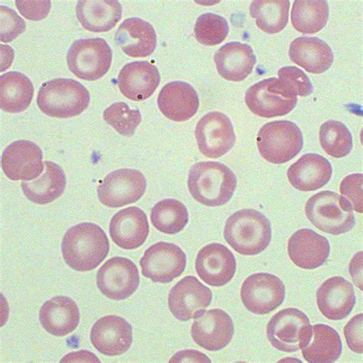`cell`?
<instances>
[{"label": "cell", "instance_id": "obj_1", "mask_svg": "<svg viewBox=\"0 0 363 363\" xmlns=\"http://www.w3.org/2000/svg\"><path fill=\"white\" fill-rule=\"evenodd\" d=\"M109 250L106 233L99 225L91 223H80L69 228L62 243L65 263L81 272L96 269L106 259Z\"/></svg>", "mask_w": 363, "mask_h": 363}, {"label": "cell", "instance_id": "obj_2", "mask_svg": "<svg viewBox=\"0 0 363 363\" xmlns=\"http://www.w3.org/2000/svg\"><path fill=\"white\" fill-rule=\"evenodd\" d=\"M188 188L198 203L208 207L222 206L233 198L237 178L221 162H200L189 170Z\"/></svg>", "mask_w": 363, "mask_h": 363}, {"label": "cell", "instance_id": "obj_3", "mask_svg": "<svg viewBox=\"0 0 363 363\" xmlns=\"http://www.w3.org/2000/svg\"><path fill=\"white\" fill-rule=\"evenodd\" d=\"M272 237L269 219L252 208L242 209L233 214L224 228L226 242L242 255L262 253L269 247Z\"/></svg>", "mask_w": 363, "mask_h": 363}, {"label": "cell", "instance_id": "obj_4", "mask_svg": "<svg viewBox=\"0 0 363 363\" xmlns=\"http://www.w3.org/2000/svg\"><path fill=\"white\" fill-rule=\"evenodd\" d=\"M90 93L80 82L70 79H56L45 82L37 97L38 107L46 116L71 118L88 108Z\"/></svg>", "mask_w": 363, "mask_h": 363}, {"label": "cell", "instance_id": "obj_5", "mask_svg": "<svg viewBox=\"0 0 363 363\" xmlns=\"http://www.w3.org/2000/svg\"><path fill=\"white\" fill-rule=\"evenodd\" d=\"M305 214L315 227L333 235L350 232L356 223L349 200L332 191H322L311 197Z\"/></svg>", "mask_w": 363, "mask_h": 363}, {"label": "cell", "instance_id": "obj_6", "mask_svg": "<svg viewBox=\"0 0 363 363\" xmlns=\"http://www.w3.org/2000/svg\"><path fill=\"white\" fill-rule=\"evenodd\" d=\"M303 145L300 128L289 121L267 123L257 133V149L271 164H283L291 160L299 154Z\"/></svg>", "mask_w": 363, "mask_h": 363}, {"label": "cell", "instance_id": "obj_7", "mask_svg": "<svg viewBox=\"0 0 363 363\" xmlns=\"http://www.w3.org/2000/svg\"><path fill=\"white\" fill-rule=\"evenodd\" d=\"M245 103L255 116L273 118L284 116L296 107L298 95L289 85L276 78L262 80L245 93Z\"/></svg>", "mask_w": 363, "mask_h": 363}, {"label": "cell", "instance_id": "obj_8", "mask_svg": "<svg viewBox=\"0 0 363 363\" xmlns=\"http://www.w3.org/2000/svg\"><path fill=\"white\" fill-rule=\"evenodd\" d=\"M311 334L308 317L297 308L277 313L267 325V337L272 347L285 352H298L307 346Z\"/></svg>", "mask_w": 363, "mask_h": 363}, {"label": "cell", "instance_id": "obj_9", "mask_svg": "<svg viewBox=\"0 0 363 363\" xmlns=\"http://www.w3.org/2000/svg\"><path fill=\"white\" fill-rule=\"evenodd\" d=\"M112 51L101 38L74 41L67 54L69 70L80 79L94 82L103 77L111 68Z\"/></svg>", "mask_w": 363, "mask_h": 363}, {"label": "cell", "instance_id": "obj_10", "mask_svg": "<svg viewBox=\"0 0 363 363\" xmlns=\"http://www.w3.org/2000/svg\"><path fill=\"white\" fill-rule=\"evenodd\" d=\"M140 264L146 278L155 283L168 284L184 272L186 255L175 244L160 242L147 248Z\"/></svg>", "mask_w": 363, "mask_h": 363}, {"label": "cell", "instance_id": "obj_11", "mask_svg": "<svg viewBox=\"0 0 363 363\" xmlns=\"http://www.w3.org/2000/svg\"><path fill=\"white\" fill-rule=\"evenodd\" d=\"M147 181L141 172L121 169L111 172L98 188L100 202L109 208L135 203L145 194Z\"/></svg>", "mask_w": 363, "mask_h": 363}, {"label": "cell", "instance_id": "obj_12", "mask_svg": "<svg viewBox=\"0 0 363 363\" xmlns=\"http://www.w3.org/2000/svg\"><path fill=\"white\" fill-rule=\"evenodd\" d=\"M242 303L247 311L265 315L280 307L285 298L283 281L272 274L257 273L245 280L241 289Z\"/></svg>", "mask_w": 363, "mask_h": 363}, {"label": "cell", "instance_id": "obj_13", "mask_svg": "<svg viewBox=\"0 0 363 363\" xmlns=\"http://www.w3.org/2000/svg\"><path fill=\"white\" fill-rule=\"evenodd\" d=\"M195 136L200 152L212 159L226 155L236 140L232 121L225 113L218 111L208 113L198 122Z\"/></svg>", "mask_w": 363, "mask_h": 363}, {"label": "cell", "instance_id": "obj_14", "mask_svg": "<svg viewBox=\"0 0 363 363\" xmlns=\"http://www.w3.org/2000/svg\"><path fill=\"white\" fill-rule=\"evenodd\" d=\"M96 279L101 292L114 301L130 298L140 284L137 265L123 257H114L105 262L99 270Z\"/></svg>", "mask_w": 363, "mask_h": 363}, {"label": "cell", "instance_id": "obj_15", "mask_svg": "<svg viewBox=\"0 0 363 363\" xmlns=\"http://www.w3.org/2000/svg\"><path fill=\"white\" fill-rule=\"evenodd\" d=\"M213 292L194 276H186L169 294V308L179 320L196 319L209 307Z\"/></svg>", "mask_w": 363, "mask_h": 363}, {"label": "cell", "instance_id": "obj_16", "mask_svg": "<svg viewBox=\"0 0 363 363\" xmlns=\"http://www.w3.org/2000/svg\"><path fill=\"white\" fill-rule=\"evenodd\" d=\"M41 148L30 140H18L9 145L2 156L5 175L13 181H31L44 171Z\"/></svg>", "mask_w": 363, "mask_h": 363}, {"label": "cell", "instance_id": "obj_17", "mask_svg": "<svg viewBox=\"0 0 363 363\" xmlns=\"http://www.w3.org/2000/svg\"><path fill=\"white\" fill-rule=\"evenodd\" d=\"M235 333L234 323L221 309L209 310L196 319L191 336L200 347L218 351L231 342Z\"/></svg>", "mask_w": 363, "mask_h": 363}, {"label": "cell", "instance_id": "obj_18", "mask_svg": "<svg viewBox=\"0 0 363 363\" xmlns=\"http://www.w3.org/2000/svg\"><path fill=\"white\" fill-rule=\"evenodd\" d=\"M236 267L233 253L219 243L203 247L196 259V271L199 278L213 286H223L230 282L234 278Z\"/></svg>", "mask_w": 363, "mask_h": 363}, {"label": "cell", "instance_id": "obj_19", "mask_svg": "<svg viewBox=\"0 0 363 363\" xmlns=\"http://www.w3.org/2000/svg\"><path fill=\"white\" fill-rule=\"evenodd\" d=\"M91 341L95 349L104 355H121L132 345L131 325L116 315L103 317L93 325Z\"/></svg>", "mask_w": 363, "mask_h": 363}, {"label": "cell", "instance_id": "obj_20", "mask_svg": "<svg viewBox=\"0 0 363 363\" xmlns=\"http://www.w3.org/2000/svg\"><path fill=\"white\" fill-rule=\"evenodd\" d=\"M149 231L147 216L138 207L121 210L113 216L109 226L113 242L126 250H137L145 244Z\"/></svg>", "mask_w": 363, "mask_h": 363}, {"label": "cell", "instance_id": "obj_21", "mask_svg": "<svg viewBox=\"0 0 363 363\" xmlns=\"http://www.w3.org/2000/svg\"><path fill=\"white\" fill-rule=\"evenodd\" d=\"M356 302L352 284L340 276L325 281L317 291L318 308L323 316L330 320L346 318Z\"/></svg>", "mask_w": 363, "mask_h": 363}, {"label": "cell", "instance_id": "obj_22", "mask_svg": "<svg viewBox=\"0 0 363 363\" xmlns=\"http://www.w3.org/2000/svg\"><path fill=\"white\" fill-rule=\"evenodd\" d=\"M289 255L293 263L303 269H315L328 260L330 246L326 238L309 228H302L289 238Z\"/></svg>", "mask_w": 363, "mask_h": 363}, {"label": "cell", "instance_id": "obj_23", "mask_svg": "<svg viewBox=\"0 0 363 363\" xmlns=\"http://www.w3.org/2000/svg\"><path fill=\"white\" fill-rule=\"evenodd\" d=\"M160 83V74L148 62H135L124 65L118 78V87L123 96L135 101L148 99Z\"/></svg>", "mask_w": 363, "mask_h": 363}, {"label": "cell", "instance_id": "obj_24", "mask_svg": "<svg viewBox=\"0 0 363 363\" xmlns=\"http://www.w3.org/2000/svg\"><path fill=\"white\" fill-rule=\"evenodd\" d=\"M158 108L168 119L184 122L197 113L199 100L192 85L184 82H173L162 89L157 99Z\"/></svg>", "mask_w": 363, "mask_h": 363}, {"label": "cell", "instance_id": "obj_25", "mask_svg": "<svg viewBox=\"0 0 363 363\" xmlns=\"http://www.w3.org/2000/svg\"><path fill=\"white\" fill-rule=\"evenodd\" d=\"M124 53L132 58H145L156 50L155 30L148 22L139 18H130L119 26L114 37Z\"/></svg>", "mask_w": 363, "mask_h": 363}, {"label": "cell", "instance_id": "obj_26", "mask_svg": "<svg viewBox=\"0 0 363 363\" xmlns=\"http://www.w3.org/2000/svg\"><path fill=\"white\" fill-rule=\"evenodd\" d=\"M333 174L330 162L316 154H308L296 161L288 170L290 184L303 192L319 189L328 184Z\"/></svg>", "mask_w": 363, "mask_h": 363}, {"label": "cell", "instance_id": "obj_27", "mask_svg": "<svg viewBox=\"0 0 363 363\" xmlns=\"http://www.w3.org/2000/svg\"><path fill=\"white\" fill-rule=\"evenodd\" d=\"M40 320L43 328L52 335H68L78 328L80 322L78 305L69 297H55L42 306Z\"/></svg>", "mask_w": 363, "mask_h": 363}, {"label": "cell", "instance_id": "obj_28", "mask_svg": "<svg viewBox=\"0 0 363 363\" xmlns=\"http://www.w3.org/2000/svg\"><path fill=\"white\" fill-rule=\"evenodd\" d=\"M218 73L228 81L242 82L250 75L256 64V56L250 45L229 43L214 56Z\"/></svg>", "mask_w": 363, "mask_h": 363}, {"label": "cell", "instance_id": "obj_29", "mask_svg": "<svg viewBox=\"0 0 363 363\" xmlns=\"http://www.w3.org/2000/svg\"><path fill=\"white\" fill-rule=\"evenodd\" d=\"M291 60L313 74H322L331 67L334 56L326 42L317 37L301 36L291 44Z\"/></svg>", "mask_w": 363, "mask_h": 363}, {"label": "cell", "instance_id": "obj_30", "mask_svg": "<svg viewBox=\"0 0 363 363\" xmlns=\"http://www.w3.org/2000/svg\"><path fill=\"white\" fill-rule=\"evenodd\" d=\"M76 14L85 30L106 33L121 21L122 6L117 0H80Z\"/></svg>", "mask_w": 363, "mask_h": 363}, {"label": "cell", "instance_id": "obj_31", "mask_svg": "<svg viewBox=\"0 0 363 363\" xmlns=\"http://www.w3.org/2000/svg\"><path fill=\"white\" fill-rule=\"evenodd\" d=\"M43 173L31 182L21 184L23 192L31 202L46 205L60 198L66 187L64 170L55 162L45 161Z\"/></svg>", "mask_w": 363, "mask_h": 363}, {"label": "cell", "instance_id": "obj_32", "mask_svg": "<svg viewBox=\"0 0 363 363\" xmlns=\"http://www.w3.org/2000/svg\"><path fill=\"white\" fill-rule=\"evenodd\" d=\"M301 350L304 359L308 362L332 363L341 356L342 344L335 329L326 324H315L308 345Z\"/></svg>", "mask_w": 363, "mask_h": 363}, {"label": "cell", "instance_id": "obj_33", "mask_svg": "<svg viewBox=\"0 0 363 363\" xmlns=\"http://www.w3.org/2000/svg\"><path fill=\"white\" fill-rule=\"evenodd\" d=\"M34 87L25 74L9 72L0 77V105L7 113L25 111L33 101Z\"/></svg>", "mask_w": 363, "mask_h": 363}, {"label": "cell", "instance_id": "obj_34", "mask_svg": "<svg viewBox=\"0 0 363 363\" xmlns=\"http://www.w3.org/2000/svg\"><path fill=\"white\" fill-rule=\"evenodd\" d=\"M328 18L329 6L325 0H296L293 4L291 22L299 33H317L327 25Z\"/></svg>", "mask_w": 363, "mask_h": 363}, {"label": "cell", "instance_id": "obj_35", "mask_svg": "<svg viewBox=\"0 0 363 363\" xmlns=\"http://www.w3.org/2000/svg\"><path fill=\"white\" fill-rule=\"evenodd\" d=\"M290 6L289 0H256L250 6V14L260 30L279 33L288 25Z\"/></svg>", "mask_w": 363, "mask_h": 363}, {"label": "cell", "instance_id": "obj_36", "mask_svg": "<svg viewBox=\"0 0 363 363\" xmlns=\"http://www.w3.org/2000/svg\"><path fill=\"white\" fill-rule=\"evenodd\" d=\"M151 223L158 231L176 235L184 230L189 222L186 207L179 200L167 199L157 203L151 210Z\"/></svg>", "mask_w": 363, "mask_h": 363}, {"label": "cell", "instance_id": "obj_37", "mask_svg": "<svg viewBox=\"0 0 363 363\" xmlns=\"http://www.w3.org/2000/svg\"><path fill=\"white\" fill-rule=\"evenodd\" d=\"M320 142L323 150L335 158L347 156L352 148L350 131L340 121L330 120L323 123L320 129Z\"/></svg>", "mask_w": 363, "mask_h": 363}, {"label": "cell", "instance_id": "obj_38", "mask_svg": "<svg viewBox=\"0 0 363 363\" xmlns=\"http://www.w3.org/2000/svg\"><path fill=\"white\" fill-rule=\"evenodd\" d=\"M194 32L196 39L200 44L215 46L225 41L229 33V26L225 18L209 13L197 18Z\"/></svg>", "mask_w": 363, "mask_h": 363}, {"label": "cell", "instance_id": "obj_39", "mask_svg": "<svg viewBox=\"0 0 363 363\" xmlns=\"http://www.w3.org/2000/svg\"><path fill=\"white\" fill-rule=\"evenodd\" d=\"M103 117L109 125L124 137L135 135L142 121L140 111L130 109L124 102L111 104L104 111Z\"/></svg>", "mask_w": 363, "mask_h": 363}, {"label": "cell", "instance_id": "obj_40", "mask_svg": "<svg viewBox=\"0 0 363 363\" xmlns=\"http://www.w3.org/2000/svg\"><path fill=\"white\" fill-rule=\"evenodd\" d=\"M0 13V40L2 43H11L25 32L26 23L13 9L1 6Z\"/></svg>", "mask_w": 363, "mask_h": 363}, {"label": "cell", "instance_id": "obj_41", "mask_svg": "<svg viewBox=\"0 0 363 363\" xmlns=\"http://www.w3.org/2000/svg\"><path fill=\"white\" fill-rule=\"evenodd\" d=\"M278 74L279 79L289 85L299 96L308 97L313 93V87L308 75L297 67H284L279 71Z\"/></svg>", "mask_w": 363, "mask_h": 363}, {"label": "cell", "instance_id": "obj_42", "mask_svg": "<svg viewBox=\"0 0 363 363\" xmlns=\"http://www.w3.org/2000/svg\"><path fill=\"white\" fill-rule=\"evenodd\" d=\"M362 184V174H351L342 179L340 188L341 194L349 200L352 209L359 213L363 212Z\"/></svg>", "mask_w": 363, "mask_h": 363}, {"label": "cell", "instance_id": "obj_43", "mask_svg": "<svg viewBox=\"0 0 363 363\" xmlns=\"http://www.w3.org/2000/svg\"><path fill=\"white\" fill-rule=\"evenodd\" d=\"M363 314L359 313L351 318L344 328V336L349 348L358 354L363 352Z\"/></svg>", "mask_w": 363, "mask_h": 363}, {"label": "cell", "instance_id": "obj_44", "mask_svg": "<svg viewBox=\"0 0 363 363\" xmlns=\"http://www.w3.org/2000/svg\"><path fill=\"white\" fill-rule=\"evenodd\" d=\"M16 5L18 12L27 20L41 21L49 15L51 9V1H25L16 0Z\"/></svg>", "mask_w": 363, "mask_h": 363}, {"label": "cell", "instance_id": "obj_45", "mask_svg": "<svg viewBox=\"0 0 363 363\" xmlns=\"http://www.w3.org/2000/svg\"><path fill=\"white\" fill-rule=\"evenodd\" d=\"M169 362H212L203 352L194 350H182L171 358Z\"/></svg>", "mask_w": 363, "mask_h": 363}, {"label": "cell", "instance_id": "obj_46", "mask_svg": "<svg viewBox=\"0 0 363 363\" xmlns=\"http://www.w3.org/2000/svg\"><path fill=\"white\" fill-rule=\"evenodd\" d=\"M350 272L353 281L362 291V252L357 253L350 265Z\"/></svg>", "mask_w": 363, "mask_h": 363}, {"label": "cell", "instance_id": "obj_47", "mask_svg": "<svg viewBox=\"0 0 363 363\" xmlns=\"http://www.w3.org/2000/svg\"><path fill=\"white\" fill-rule=\"evenodd\" d=\"M61 362H101V361L94 353L88 350H81L69 353L61 360Z\"/></svg>", "mask_w": 363, "mask_h": 363}]
</instances>
